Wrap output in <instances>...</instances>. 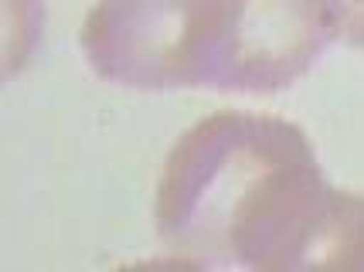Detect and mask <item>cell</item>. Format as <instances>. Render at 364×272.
<instances>
[{
    "mask_svg": "<svg viewBox=\"0 0 364 272\" xmlns=\"http://www.w3.org/2000/svg\"><path fill=\"white\" fill-rule=\"evenodd\" d=\"M337 21H341V38L348 45L364 48V0H337Z\"/></svg>",
    "mask_w": 364,
    "mask_h": 272,
    "instance_id": "3957f363",
    "label": "cell"
},
{
    "mask_svg": "<svg viewBox=\"0 0 364 272\" xmlns=\"http://www.w3.org/2000/svg\"><path fill=\"white\" fill-rule=\"evenodd\" d=\"M154 224L191 269H364V197L331 187L306 133L276 116L194 123L164 161Z\"/></svg>",
    "mask_w": 364,
    "mask_h": 272,
    "instance_id": "6da1fadb",
    "label": "cell"
},
{
    "mask_svg": "<svg viewBox=\"0 0 364 272\" xmlns=\"http://www.w3.org/2000/svg\"><path fill=\"white\" fill-rule=\"evenodd\" d=\"M341 38L337 0H99L79 45L129 89L279 92Z\"/></svg>",
    "mask_w": 364,
    "mask_h": 272,
    "instance_id": "7a4b0ae2",
    "label": "cell"
}]
</instances>
